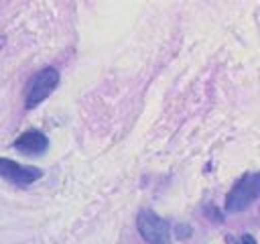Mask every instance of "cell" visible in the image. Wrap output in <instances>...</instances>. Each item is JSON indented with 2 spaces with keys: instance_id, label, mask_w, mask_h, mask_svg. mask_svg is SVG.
I'll return each mask as SVG.
<instances>
[{
  "instance_id": "1",
  "label": "cell",
  "mask_w": 260,
  "mask_h": 244,
  "mask_svg": "<svg viewBox=\"0 0 260 244\" xmlns=\"http://www.w3.org/2000/svg\"><path fill=\"white\" fill-rule=\"evenodd\" d=\"M260 195V173L244 175L225 197V211H242Z\"/></svg>"
},
{
  "instance_id": "2",
  "label": "cell",
  "mask_w": 260,
  "mask_h": 244,
  "mask_svg": "<svg viewBox=\"0 0 260 244\" xmlns=\"http://www.w3.org/2000/svg\"><path fill=\"white\" fill-rule=\"evenodd\" d=\"M136 226H138L140 236L148 244H171V228L154 211L142 209L138 214V218H136Z\"/></svg>"
},
{
  "instance_id": "3",
  "label": "cell",
  "mask_w": 260,
  "mask_h": 244,
  "mask_svg": "<svg viewBox=\"0 0 260 244\" xmlns=\"http://www.w3.org/2000/svg\"><path fill=\"white\" fill-rule=\"evenodd\" d=\"M59 83V71L55 67H45L41 69L28 83V89H26V100H24V106L26 108H37L43 100L49 98V94L57 87Z\"/></svg>"
},
{
  "instance_id": "4",
  "label": "cell",
  "mask_w": 260,
  "mask_h": 244,
  "mask_svg": "<svg viewBox=\"0 0 260 244\" xmlns=\"http://www.w3.org/2000/svg\"><path fill=\"white\" fill-rule=\"evenodd\" d=\"M0 177L10 181V183H16V185H30V183H35L37 179L43 177V171L39 167L20 165L16 161L0 157Z\"/></svg>"
},
{
  "instance_id": "5",
  "label": "cell",
  "mask_w": 260,
  "mask_h": 244,
  "mask_svg": "<svg viewBox=\"0 0 260 244\" xmlns=\"http://www.w3.org/2000/svg\"><path fill=\"white\" fill-rule=\"evenodd\" d=\"M12 146H14L18 152H22V155H41V152L47 150L49 138H47L43 132H39V130H26V132H22V134L14 140Z\"/></svg>"
},
{
  "instance_id": "6",
  "label": "cell",
  "mask_w": 260,
  "mask_h": 244,
  "mask_svg": "<svg viewBox=\"0 0 260 244\" xmlns=\"http://www.w3.org/2000/svg\"><path fill=\"white\" fill-rule=\"evenodd\" d=\"M191 226H187V224H179L177 228H175V234H177V238L179 240H185V238H189L191 236Z\"/></svg>"
},
{
  "instance_id": "7",
  "label": "cell",
  "mask_w": 260,
  "mask_h": 244,
  "mask_svg": "<svg viewBox=\"0 0 260 244\" xmlns=\"http://www.w3.org/2000/svg\"><path fill=\"white\" fill-rule=\"evenodd\" d=\"M240 244H256V238H254L252 234H242Z\"/></svg>"
}]
</instances>
